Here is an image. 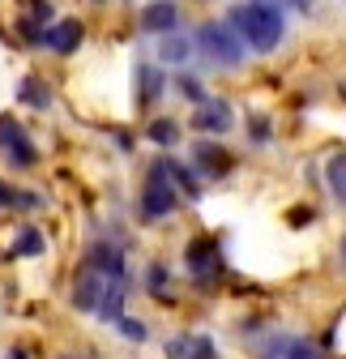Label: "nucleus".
I'll return each mask as SVG.
<instances>
[{"instance_id": "nucleus-33", "label": "nucleus", "mask_w": 346, "mask_h": 359, "mask_svg": "<svg viewBox=\"0 0 346 359\" xmlns=\"http://www.w3.org/2000/svg\"><path fill=\"white\" fill-rule=\"evenodd\" d=\"M95 5H103V0H95Z\"/></svg>"}, {"instance_id": "nucleus-23", "label": "nucleus", "mask_w": 346, "mask_h": 359, "mask_svg": "<svg viewBox=\"0 0 346 359\" xmlns=\"http://www.w3.org/2000/svg\"><path fill=\"white\" fill-rule=\"evenodd\" d=\"M18 34L30 43V48H43V30H39V22L26 13V18H18Z\"/></svg>"}, {"instance_id": "nucleus-25", "label": "nucleus", "mask_w": 346, "mask_h": 359, "mask_svg": "<svg viewBox=\"0 0 346 359\" xmlns=\"http://www.w3.org/2000/svg\"><path fill=\"white\" fill-rule=\"evenodd\" d=\"M30 18H34L39 26H52V18H56V5H52V0H34V5H30Z\"/></svg>"}, {"instance_id": "nucleus-8", "label": "nucleus", "mask_w": 346, "mask_h": 359, "mask_svg": "<svg viewBox=\"0 0 346 359\" xmlns=\"http://www.w3.org/2000/svg\"><path fill=\"white\" fill-rule=\"evenodd\" d=\"M81 265L99 269L103 278H124V252H120L116 244H107V240H99V244L85 248V261H81Z\"/></svg>"}, {"instance_id": "nucleus-2", "label": "nucleus", "mask_w": 346, "mask_h": 359, "mask_svg": "<svg viewBox=\"0 0 346 359\" xmlns=\"http://www.w3.org/2000/svg\"><path fill=\"white\" fill-rule=\"evenodd\" d=\"M193 48L219 69H240L244 65V39L231 30V22H205L193 39Z\"/></svg>"}, {"instance_id": "nucleus-19", "label": "nucleus", "mask_w": 346, "mask_h": 359, "mask_svg": "<svg viewBox=\"0 0 346 359\" xmlns=\"http://www.w3.org/2000/svg\"><path fill=\"white\" fill-rule=\"evenodd\" d=\"M162 69L158 65H141L137 69V99L141 103H154V99H162Z\"/></svg>"}, {"instance_id": "nucleus-7", "label": "nucleus", "mask_w": 346, "mask_h": 359, "mask_svg": "<svg viewBox=\"0 0 346 359\" xmlns=\"http://www.w3.org/2000/svg\"><path fill=\"white\" fill-rule=\"evenodd\" d=\"M180 26V5L176 0H150L141 9V30L146 34H171Z\"/></svg>"}, {"instance_id": "nucleus-30", "label": "nucleus", "mask_w": 346, "mask_h": 359, "mask_svg": "<svg viewBox=\"0 0 346 359\" xmlns=\"http://www.w3.org/2000/svg\"><path fill=\"white\" fill-rule=\"evenodd\" d=\"M291 9H312V0H286Z\"/></svg>"}, {"instance_id": "nucleus-3", "label": "nucleus", "mask_w": 346, "mask_h": 359, "mask_svg": "<svg viewBox=\"0 0 346 359\" xmlns=\"http://www.w3.org/2000/svg\"><path fill=\"white\" fill-rule=\"evenodd\" d=\"M176 205H180L176 184L167 180L162 163H154V167H150V175H146V189H141V218H150V222L171 218V214H176Z\"/></svg>"}, {"instance_id": "nucleus-10", "label": "nucleus", "mask_w": 346, "mask_h": 359, "mask_svg": "<svg viewBox=\"0 0 346 359\" xmlns=\"http://www.w3.org/2000/svg\"><path fill=\"white\" fill-rule=\"evenodd\" d=\"M193 158H197V167L205 171V175H227L231 171V154L223 150V146H214V142H197V150H193Z\"/></svg>"}, {"instance_id": "nucleus-5", "label": "nucleus", "mask_w": 346, "mask_h": 359, "mask_svg": "<svg viewBox=\"0 0 346 359\" xmlns=\"http://www.w3.org/2000/svg\"><path fill=\"white\" fill-rule=\"evenodd\" d=\"M235 124V111H231V103L227 99H201L197 103V116H193V128H201V133H223Z\"/></svg>"}, {"instance_id": "nucleus-22", "label": "nucleus", "mask_w": 346, "mask_h": 359, "mask_svg": "<svg viewBox=\"0 0 346 359\" xmlns=\"http://www.w3.org/2000/svg\"><path fill=\"white\" fill-rule=\"evenodd\" d=\"M111 325H116V330H120L128 342H146V338H150V330H146L141 321H133V317H116Z\"/></svg>"}, {"instance_id": "nucleus-24", "label": "nucleus", "mask_w": 346, "mask_h": 359, "mask_svg": "<svg viewBox=\"0 0 346 359\" xmlns=\"http://www.w3.org/2000/svg\"><path fill=\"white\" fill-rule=\"evenodd\" d=\"M176 90H180V95H184L188 103H201V99H205V90H201V81H197V77H188V73H180Z\"/></svg>"}, {"instance_id": "nucleus-29", "label": "nucleus", "mask_w": 346, "mask_h": 359, "mask_svg": "<svg viewBox=\"0 0 346 359\" xmlns=\"http://www.w3.org/2000/svg\"><path fill=\"white\" fill-rule=\"evenodd\" d=\"M146 283H154V287H162V283H167V269H162V265H154V269H150V274H146Z\"/></svg>"}, {"instance_id": "nucleus-17", "label": "nucleus", "mask_w": 346, "mask_h": 359, "mask_svg": "<svg viewBox=\"0 0 346 359\" xmlns=\"http://www.w3.org/2000/svg\"><path fill=\"white\" fill-rule=\"evenodd\" d=\"M5 158H9L18 171H30V167H39V146L26 137V133H18V137L5 146Z\"/></svg>"}, {"instance_id": "nucleus-15", "label": "nucleus", "mask_w": 346, "mask_h": 359, "mask_svg": "<svg viewBox=\"0 0 346 359\" xmlns=\"http://www.w3.org/2000/svg\"><path fill=\"white\" fill-rule=\"evenodd\" d=\"M99 317L111 325L116 317H124V278H107V287H103V295H99Z\"/></svg>"}, {"instance_id": "nucleus-28", "label": "nucleus", "mask_w": 346, "mask_h": 359, "mask_svg": "<svg viewBox=\"0 0 346 359\" xmlns=\"http://www.w3.org/2000/svg\"><path fill=\"white\" fill-rule=\"evenodd\" d=\"M13 201H18V189H9L5 180H0V210H13Z\"/></svg>"}, {"instance_id": "nucleus-31", "label": "nucleus", "mask_w": 346, "mask_h": 359, "mask_svg": "<svg viewBox=\"0 0 346 359\" xmlns=\"http://www.w3.org/2000/svg\"><path fill=\"white\" fill-rule=\"evenodd\" d=\"M5 359H30V355H26V351H9Z\"/></svg>"}, {"instance_id": "nucleus-12", "label": "nucleus", "mask_w": 346, "mask_h": 359, "mask_svg": "<svg viewBox=\"0 0 346 359\" xmlns=\"http://www.w3.org/2000/svg\"><path fill=\"white\" fill-rule=\"evenodd\" d=\"M193 52H197V48H193V39L180 34V30L162 34V43H158V60H162V65H188Z\"/></svg>"}, {"instance_id": "nucleus-1", "label": "nucleus", "mask_w": 346, "mask_h": 359, "mask_svg": "<svg viewBox=\"0 0 346 359\" xmlns=\"http://www.w3.org/2000/svg\"><path fill=\"white\" fill-rule=\"evenodd\" d=\"M231 30L252 52H274L286 34V18L278 9V0H244V5L231 9Z\"/></svg>"}, {"instance_id": "nucleus-34", "label": "nucleus", "mask_w": 346, "mask_h": 359, "mask_svg": "<svg viewBox=\"0 0 346 359\" xmlns=\"http://www.w3.org/2000/svg\"><path fill=\"white\" fill-rule=\"evenodd\" d=\"M60 359H69V355H60Z\"/></svg>"}, {"instance_id": "nucleus-20", "label": "nucleus", "mask_w": 346, "mask_h": 359, "mask_svg": "<svg viewBox=\"0 0 346 359\" xmlns=\"http://www.w3.org/2000/svg\"><path fill=\"white\" fill-rule=\"evenodd\" d=\"M325 180H329V189H333V197L346 205V154H333L329 163H325Z\"/></svg>"}, {"instance_id": "nucleus-14", "label": "nucleus", "mask_w": 346, "mask_h": 359, "mask_svg": "<svg viewBox=\"0 0 346 359\" xmlns=\"http://www.w3.org/2000/svg\"><path fill=\"white\" fill-rule=\"evenodd\" d=\"M162 163V171H167V180L176 184V193H184L188 201H197L201 197V184H197V175L184 167V163H176V158H158Z\"/></svg>"}, {"instance_id": "nucleus-21", "label": "nucleus", "mask_w": 346, "mask_h": 359, "mask_svg": "<svg viewBox=\"0 0 346 359\" xmlns=\"http://www.w3.org/2000/svg\"><path fill=\"white\" fill-rule=\"evenodd\" d=\"M150 142L176 146V142H180V124H176V120H150Z\"/></svg>"}, {"instance_id": "nucleus-32", "label": "nucleus", "mask_w": 346, "mask_h": 359, "mask_svg": "<svg viewBox=\"0 0 346 359\" xmlns=\"http://www.w3.org/2000/svg\"><path fill=\"white\" fill-rule=\"evenodd\" d=\"M338 257H342V269H346V236H342V248H338Z\"/></svg>"}, {"instance_id": "nucleus-13", "label": "nucleus", "mask_w": 346, "mask_h": 359, "mask_svg": "<svg viewBox=\"0 0 346 359\" xmlns=\"http://www.w3.org/2000/svg\"><path fill=\"white\" fill-rule=\"evenodd\" d=\"M18 99H22L30 111H48V107H52V86L43 81V77H22Z\"/></svg>"}, {"instance_id": "nucleus-27", "label": "nucleus", "mask_w": 346, "mask_h": 359, "mask_svg": "<svg viewBox=\"0 0 346 359\" xmlns=\"http://www.w3.org/2000/svg\"><path fill=\"white\" fill-rule=\"evenodd\" d=\"M248 137H252V142H270V120L256 116V120L248 124Z\"/></svg>"}, {"instance_id": "nucleus-26", "label": "nucleus", "mask_w": 346, "mask_h": 359, "mask_svg": "<svg viewBox=\"0 0 346 359\" xmlns=\"http://www.w3.org/2000/svg\"><path fill=\"white\" fill-rule=\"evenodd\" d=\"M18 133H26V128H22V124H18L13 116H0V150H5V146H9V142L18 137Z\"/></svg>"}, {"instance_id": "nucleus-6", "label": "nucleus", "mask_w": 346, "mask_h": 359, "mask_svg": "<svg viewBox=\"0 0 346 359\" xmlns=\"http://www.w3.org/2000/svg\"><path fill=\"white\" fill-rule=\"evenodd\" d=\"M103 287H107V278L99 274V269L81 265V269H77V278H73V308H81V312H95V308H99V295H103Z\"/></svg>"}, {"instance_id": "nucleus-9", "label": "nucleus", "mask_w": 346, "mask_h": 359, "mask_svg": "<svg viewBox=\"0 0 346 359\" xmlns=\"http://www.w3.org/2000/svg\"><path fill=\"white\" fill-rule=\"evenodd\" d=\"M171 359H214V342L205 334H184V338H171L167 342Z\"/></svg>"}, {"instance_id": "nucleus-4", "label": "nucleus", "mask_w": 346, "mask_h": 359, "mask_svg": "<svg viewBox=\"0 0 346 359\" xmlns=\"http://www.w3.org/2000/svg\"><path fill=\"white\" fill-rule=\"evenodd\" d=\"M81 39H85V26L77 18H60V22H52L43 30V48L56 52V56H73L81 48Z\"/></svg>"}, {"instance_id": "nucleus-18", "label": "nucleus", "mask_w": 346, "mask_h": 359, "mask_svg": "<svg viewBox=\"0 0 346 359\" xmlns=\"http://www.w3.org/2000/svg\"><path fill=\"white\" fill-rule=\"evenodd\" d=\"M270 351H274L278 359H325L321 346H312V342H304V338H274Z\"/></svg>"}, {"instance_id": "nucleus-11", "label": "nucleus", "mask_w": 346, "mask_h": 359, "mask_svg": "<svg viewBox=\"0 0 346 359\" xmlns=\"http://www.w3.org/2000/svg\"><path fill=\"white\" fill-rule=\"evenodd\" d=\"M223 257H219V240H193L188 244V269L193 274H209V269H219Z\"/></svg>"}, {"instance_id": "nucleus-16", "label": "nucleus", "mask_w": 346, "mask_h": 359, "mask_svg": "<svg viewBox=\"0 0 346 359\" xmlns=\"http://www.w3.org/2000/svg\"><path fill=\"white\" fill-rule=\"evenodd\" d=\"M43 248H48L43 231L34 227V222H26V227L13 236V244H9V257H43Z\"/></svg>"}]
</instances>
